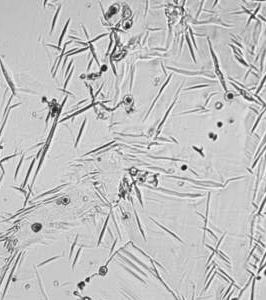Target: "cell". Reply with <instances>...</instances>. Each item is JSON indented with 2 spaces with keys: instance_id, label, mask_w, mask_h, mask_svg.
Returning <instances> with one entry per match:
<instances>
[{
  "instance_id": "6da1fadb",
  "label": "cell",
  "mask_w": 266,
  "mask_h": 300,
  "mask_svg": "<svg viewBox=\"0 0 266 300\" xmlns=\"http://www.w3.org/2000/svg\"><path fill=\"white\" fill-rule=\"evenodd\" d=\"M186 39H187V42H188V46H189L190 52H191V55H192V58H193V60L195 61V56H194V52H193V49H192V46H191V44H190V40H189V38H188V34H187V33H186Z\"/></svg>"
},
{
  "instance_id": "7a4b0ae2",
  "label": "cell",
  "mask_w": 266,
  "mask_h": 300,
  "mask_svg": "<svg viewBox=\"0 0 266 300\" xmlns=\"http://www.w3.org/2000/svg\"><path fill=\"white\" fill-rule=\"evenodd\" d=\"M175 101H176V100H174V102H173V103H172V105H171V107H170V108H169V109H168V110H167V112H166V113H165V116H164V118H163V120H162V121H161V123H160V125H159V128H160V127H161V126H162V124H163V123H164V121H165V120H166V117H167V116H168V113H169V112H170V110H171V108H172V106H173V105H174V104H175Z\"/></svg>"
},
{
  "instance_id": "3957f363",
  "label": "cell",
  "mask_w": 266,
  "mask_h": 300,
  "mask_svg": "<svg viewBox=\"0 0 266 300\" xmlns=\"http://www.w3.org/2000/svg\"><path fill=\"white\" fill-rule=\"evenodd\" d=\"M67 25H68V22H67V24H66V26H65V28H64V30L62 31V33H61V36H60V39H59V45L61 44V41H62V38H63V36H64V34H65V31H66V28H67Z\"/></svg>"
},
{
  "instance_id": "277c9868",
  "label": "cell",
  "mask_w": 266,
  "mask_h": 300,
  "mask_svg": "<svg viewBox=\"0 0 266 300\" xmlns=\"http://www.w3.org/2000/svg\"><path fill=\"white\" fill-rule=\"evenodd\" d=\"M265 80H266V75H265V76H264V78H263V79H262V80H261V83H260V86H259V88H258V89H257V93H258V92H259V91H260V89H261V88H262V86H263V84H264V82H265Z\"/></svg>"
},
{
  "instance_id": "5b68a950",
  "label": "cell",
  "mask_w": 266,
  "mask_h": 300,
  "mask_svg": "<svg viewBox=\"0 0 266 300\" xmlns=\"http://www.w3.org/2000/svg\"><path fill=\"white\" fill-rule=\"evenodd\" d=\"M85 122H86V121H84V123H83V125H82V127H81V129H80V132H79V135H78V137H77V141H76V144L78 143V141H79V139H80V136H81V133H82V130H83V127H84Z\"/></svg>"
},
{
  "instance_id": "8992f818",
  "label": "cell",
  "mask_w": 266,
  "mask_h": 300,
  "mask_svg": "<svg viewBox=\"0 0 266 300\" xmlns=\"http://www.w3.org/2000/svg\"><path fill=\"white\" fill-rule=\"evenodd\" d=\"M265 142H266V135H265V137H264V140H263V142L261 143V145H260V147H259V150H260V148H261V147L263 146V144H264Z\"/></svg>"
}]
</instances>
